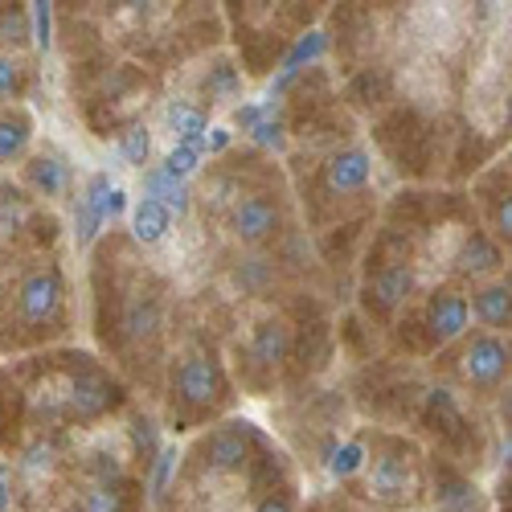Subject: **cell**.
Returning <instances> with one entry per match:
<instances>
[{
    "instance_id": "obj_5",
    "label": "cell",
    "mask_w": 512,
    "mask_h": 512,
    "mask_svg": "<svg viewBox=\"0 0 512 512\" xmlns=\"http://www.w3.org/2000/svg\"><path fill=\"white\" fill-rule=\"evenodd\" d=\"M123 402V390L111 373H103L99 365H78L70 373V390H66V414L78 422H95L103 414H111Z\"/></svg>"
},
{
    "instance_id": "obj_29",
    "label": "cell",
    "mask_w": 512,
    "mask_h": 512,
    "mask_svg": "<svg viewBox=\"0 0 512 512\" xmlns=\"http://www.w3.org/2000/svg\"><path fill=\"white\" fill-rule=\"evenodd\" d=\"M74 512H123V492H115L111 484H99L78 500Z\"/></svg>"
},
{
    "instance_id": "obj_17",
    "label": "cell",
    "mask_w": 512,
    "mask_h": 512,
    "mask_svg": "<svg viewBox=\"0 0 512 512\" xmlns=\"http://www.w3.org/2000/svg\"><path fill=\"white\" fill-rule=\"evenodd\" d=\"M467 308H476L480 324L488 332H508V320H512V304H508V279H496L488 287L476 291V300L467 304Z\"/></svg>"
},
{
    "instance_id": "obj_28",
    "label": "cell",
    "mask_w": 512,
    "mask_h": 512,
    "mask_svg": "<svg viewBox=\"0 0 512 512\" xmlns=\"http://www.w3.org/2000/svg\"><path fill=\"white\" fill-rule=\"evenodd\" d=\"M152 152V136H148V127L144 123H127L123 127V136H119V156L127 164H144Z\"/></svg>"
},
{
    "instance_id": "obj_35",
    "label": "cell",
    "mask_w": 512,
    "mask_h": 512,
    "mask_svg": "<svg viewBox=\"0 0 512 512\" xmlns=\"http://www.w3.org/2000/svg\"><path fill=\"white\" fill-rule=\"evenodd\" d=\"M5 5H13V0H0V9H5Z\"/></svg>"
},
{
    "instance_id": "obj_10",
    "label": "cell",
    "mask_w": 512,
    "mask_h": 512,
    "mask_svg": "<svg viewBox=\"0 0 512 512\" xmlns=\"http://www.w3.org/2000/svg\"><path fill=\"white\" fill-rule=\"evenodd\" d=\"M254 443H259L254 422H226L205 439V463L213 472H238V467L250 459Z\"/></svg>"
},
{
    "instance_id": "obj_30",
    "label": "cell",
    "mask_w": 512,
    "mask_h": 512,
    "mask_svg": "<svg viewBox=\"0 0 512 512\" xmlns=\"http://www.w3.org/2000/svg\"><path fill=\"white\" fill-rule=\"evenodd\" d=\"M152 496L160 500L164 496V488H168V476H173V467H177V451L173 447H164V451H156L152 455Z\"/></svg>"
},
{
    "instance_id": "obj_16",
    "label": "cell",
    "mask_w": 512,
    "mask_h": 512,
    "mask_svg": "<svg viewBox=\"0 0 512 512\" xmlns=\"http://www.w3.org/2000/svg\"><path fill=\"white\" fill-rule=\"evenodd\" d=\"M144 197H156L168 213H177V218H185L189 205H193L189 185L181 177H173V173H164V168H148L144 173Z\"/></svg>"
},
{
    "instance_id": "obj_27",
    "label": "cell",
    "mask_w": 512,
    "mask_h": 512,
    "mask_svg": "<svg viewBox=\"0 0 512 512\" xmlns=\"http://www.w3.org/2000/svg\"><path fill=\"white\" fill-rule=\"evenodd\" d=\"M328 467L336 480H349L365 467V447L361 443H340V447H328Z\"/></svg>"
},
{
    "instance_id": "obj_12",
    "label": "cell",
    "mask_w": 512,
    "mask_h": 512,
    "mask_svg": "<svg viewBox=\"0 0 512 512\" xmlns=\"http://www.w3.org/2000/svg\"><path fill=\"white\" fill-rule=\"evenodd\" d=\"M164 324V312H160V300L156 295H132L123 300V312H119V340L127 345H140V340H152Z\"/></svg>"
},
{
    "instance_id": "obj_1",
    "label": "cell",
    "mask_w": 512,
    "mask_h": 512,
    "mask_svg": "<svg viewBox=\"0 0 512 512\" xmlns=\"http://www.w3.org/2000/svg\"><path fill=\"white\" fill-rule=\"evenodd\" d=\"M50 21L66 58H99V74L111 54L168 70L226 37L218 0H50Z\"/></svg>"
},
{
    "instance_id": "obj_20",
    "label": "cell",
    "mask_w": 512,
    "mask_h": 512,
    "mask_svg": "<svg viewBox=\"0 0 512 512\" xmlns=\"http://www.w3.org/2000/svg\"><path fill=\"white\" fill-rule=\"evenodd\" d=\"M33 140V115L25 107H9L0 111V164L17 160Z\"/></svg>"
},
{
    "instance_id": "obj_24",
    "label": "cell",
    "mask_w": 512,
    "mask_h": 512,
    "mask_svg": "<svg viewBox=\"0 0 512 512\" xmlns=\"http://www.w3.org/2000/svg\"><path fill=\"white\" fill-rule=\"evenodd\" d=\"M201 87H205V95H209L213 103H218V99H230V95L242 87V74H238L234 58H218V62H213V66L205 70V82H201Z\"/></svg>"
},
{
    "instance_id": "obj_2",
    "label": "cell",
    "mask_w": 512,
    "mask_h": 512,
    "mask_svg": "<svg viewBox=\"0 0 512 512\" xmlns=\"http://www.w3.org/2000/svg\"><path fill=\"white\" fill-rule=\"evenodd\" d=\"M230 394L226 386V369L213 353H201V349H189L177 369H173V398L193 410V414H205L213 406H222Z\"/></svg>"
},
{
    "instance_id": "obj_19",
    "label": "cell",
    "mask_w": 512,
    "mask_h": 512,
    "mask_svg": "<svg viewBox=\"0 0 512 512\" xmlns=\"http://www.w3.org/2000/svg\"><path fill=\"white\" fill-rule=\"evenodd\" d=\"M168 230H173V213H168L156 197H140L132 209V238L144 246H156V242H164Z\"/></svg>"
},
{
    "instance_id": "obj_13",
    "label": "cell",
    "mask_w": 512,
    "mask_h": 512,
    "mask_svg": "<svg viewBox=\"0 0 512 512\" xmlns=\"http://www.w3.org/2000/svg\"><path fill=\"white\" fill-rule=\"evenodd\" d=\"M451 263H455V275L476 279V275H492V271H500L504 254H500V242H496V238L472 230V234L459 242V250H455V259H451Z\"/></svg>"
},
{
    "instance_id": "obj_14",
    "label": "cell",
    "mask_w": 512,
    "mask_h": 512,
    "mask_svg": "<svg viewBox=\"0 0 512 512\" xmlns=\"http://www.w3.org/2000/svg\"><path fill=\"white\" fill-rule=\"evenodd\" d=\"M410 488H414V476H410V463L402 455H381L373 463V496L377 500H410Z\"/></svg>"
},
{
    "instance_id": "obj_11",
    "label": "cell",
    "mask_w": 512,
    "mask_h": 512,
    "mask_svg": "<svg viewBox=\"0 0 512 512\" xmlns=\"http://www.w3.org/2000/svg\"><path fill=\"white\" fill-rule=\"evenodd\" d=\"M373 177V160L365 148L349 144V148H336L328 160H324V189L332 197H349V193H361Z\"/></svg>"
},
{
    "instance_id": "obj_15",
    "label": "cell",
    "mask_w": 512,
    "mask_h": 512,
    "mask_svg": "<svg viewBox=\"0 0 512 512\" xmlns=\"http://www.w3.org/2000/svg\"><path fill=\"white\" fill-rule=\"evenodd\" d=\"M25 185L37 197H58L70 185V168H66V160L58 152H41V156H33L25 164Z\"/></svg>"
},
{
    "instance_id": "obj_33",
    "label": "cell",
    "mask_w": 512,
    "mask_h": 512,
    "mask_svg": "<svg viewBox=\"0 0 512 512\" xmlns=\"http://www.w3.org/2000/svg\"><path fill=\"white\" fill-rule=\"evenodd\" d=\"M9 508V484H5V476H0V512Z\"/></svg>"
},
{
    "instance_id": "obj_18",
    "label": "cell",
    "mask_w": 512,
    "mask_h": 512,
    "mask_svg": "<svg viewBox=\"0 0 512 512\" xmlns=\"http://www.w3.org/2000/svg\"><path fill=\"white\" fill-rule=\"evenodd\" d=\"M164 119H168V132H173L181 144H201L209 132V115L189 99H168Z\"/></svg>"
},
{
    "instance_id": "obj_9",
    "label": "cell",
    "mask_w": 512,
    "mask_h": 512,
    "mask_svg": "<svg viewBox=\"0 0 512 512\" xmlns=\"http://www.w3.org/2000/svg\"><path fill=\"white\" fill-rule=\"evenodd\" d=\"M291 349H295V332L287 320H259L250 332V345H246V361L250 369H259V373H275L291 361Z\"/></svg>"
},
{
    "instance_id": "obj_31",
    "label": "cell",
    "mask_w": 512,
    "mask_h": 512,
    "mask_svg": "<svg viewBox=\"0 0 512 512\" xmlns=\"http://www.w3.org/2000/svg\"><path fill=\"white\" fill-rule=\"evenodd\" d=\"M132 443H136V451L144 455V459H152L160 447H156V431H152V422L148 418H140L136 426H132Z\"/></svg>"
},
{
    "instance_id": "obj_4",
    "label": "cell",
    "mask_w": 512,
    "mask_h": 512,
    "mask_svg": "<svg viewBox=\"0 0 512 512\" xmlns=\"http://www.w3.org/2000/svg\"><path fill=\"white\" fill-rule=\"evenodd\" d=\"M66 308V283L58 267H37L17 287V320L25 328H50Z\"/></svg>"
},
{
    "instance_id": "obj_21",
    "label": "cell",
    "mask_w": 512,
    "mask_h": 512,
    "mask_svg": "<svg viewBox=\"0 0 512 512\" xmlns=\"http://www.w3.org/2000/svg\"><path fill=\"white\" fill-rule=\"evenodd\" d=\"M29 82H33V54L0 50V107L25 99Z\"/></svg>"
},
{
    "instance_id": "obj_22",
    "label": "cell",
    "mask_w": 512,
    "mask_h": 512,
    "mask_svg": "<svg viewBox=\"0 0 512 512\" xmlns=\"http://www.w3.org/2000/svg\"><path fill=\"white\" fill-rule=\"evenodd\" d=\"M123 197H127V193H123L119 185H111V177H107V173H95V177L87 181V189H82V197H78V201L87 205L99 222H115L119 213H123V205H127Z\"/></svg>"
},
{
    "instance_id": "obj_26",
    "label": "cell",
    "mask_w": 512,
    "mask_h": 512,
    "mask_svg": "<svg viewBox=\"0 0 512 512\" xmlns=\"http://www.w3.org/2000/svg\"><path fill=\"white\" fill-rule=\"evenodd\" d=\"M201 160H205V148L201 144H173V152H168L164 156V173H173V177H181V181H189L193 173H197V168H201Z\"/></svg>"
},
{
    "instance_id": "obj_3",
    "label": "cell",
    "mask_w": 512,
    "mask_h": 512,
    "mask_svg": "<svg viewBox=\"0 0 512 512\" xmlns=\"http://www.w3.org/2000/svg\"><path fill=\"white\" fill-rule=\"evenodd\" d=\"M226 226L242 246H263L283 230V205L275 193H234V201L226 205Z\"/></svg>"
},
{
    "instance_id": "obj_23",
    "label": "cell",
    "mask_w": 512,
    "mask_h": 512,
    "mask_svg": "<svg viewBox=\"0 0 512 512\" xmlns=\"http://www.w3.org/2000/svg\"><path fill=\"white\" fill-rule=\"evenodd\" d=\"M439 504L451 512H480V496L455 472H439Z\"/></svg>"
},
{
    "instance_id": "obj_7",
    "label": "cell",
    "mask_w": 512,
    "mask_h": 512,
    "mask_svg": "<svg viewBox=\"0 0 512 512\" xmlns=\"http://www.w3.org/2000/svg\"><path fill=\"white\" fill-rule=\"evenodd\" d=\"M459 373L467 386L496 390L508 377V336L500 332H476L459 353Z\"/></svg>"
},
{
    "instance_id": "obj_32",
    "label": "cell",
    "mask_w": 512,
    "mask_h": 512,
    "mask_svg": "<svg viewBox=\"0 0 512 512\" xmlns=\"http://www.w3.org/2000/svg\"><path fill=\"white\" fill-rule=\"evenodd\" d=\"M254 512H291V500H283V496H267V500H259V508Z\"/></svg>"
},
{
    "instance_id": "obj_34",
    "label": "cell",
    "mask_w": 512,
    "mask_h": 512,
    "mask_svg": "<svg viewBox=\"0 0 512 512\" xmlns=\"http://www.w3.org/2000/svg\"><path fill=\"white\" fill-rule=\"evenodd\" d=\"M0 431H5V414H0Z\"/></svg>"
},
{
    "instance_id": "obj_25",
    "label": "cell",
    "mask_w": 512,
    "mask_h": 512,
    "mask_svg": "<svg viewBox=\"0 0 512 512\" xmlns=\"http://www.w3.org/2000/svg\"><path fill=\"white\" fill-rule=\"evenodd\" d=\"M426 418L439 422L443 431H459V426H463V414H459V406H455V394L443 390V386L426 394Z\"/></svg>"
},
{
    "instance_id": "obj_6",
    "label": "cell",
    "mask_w": 512,
    "mask_h": 512,
    "mask_svg": "<svg viewBox=\"0 0 512 512\" xmlns=\"http://www.w3.org/2000/svg\"><path fill=\"white\" fill-rule=\"evenodd\" d=\"M414 267L406 263V254H398V259H381L377 271L369 275V287H365V308L369 316L377 320H390L398 308L410 304V295H414Z\"/></svg>"
},
{
    "instance_id": "obj_8",
    "label": "cell",
    "mask_w": 512,
    "mask_h": 512,
    "mask_svg": "<svg viewBox=\"0 0 512 512\" xmlns=\"http://www.w3.org/2000/svg\"><path fill=\"white\" fill-rule=\"evenodd\" d=\"M467 320H472V308L455 287H435L426 295V308H422V328L431 336V345H451L467 332Z\"/></svg>"
}]
</instances>
